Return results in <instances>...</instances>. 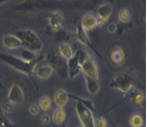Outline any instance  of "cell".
Returning <instances> with one entry per match:
<instances>
[{
  "instance_id": "20",
  "label": "cell",
  "mask_w": 147,
  "mask_h": 127,
  "mask_svg": "<svg viewBox=\"0 0 147 127\" xmlns=\"http://www.w3.org/2000/svg\"><path fill=\"white\" fill-rule=\"evenodd\" d=\"M58 51H59L60 56L67 61L68 59H70L71 57L74 55L73 49L69 44H59L58 46Z\"/></svg>"
},
{
  "instance_id": "1",
  "label": "cell",
  "mask_w": 147,
  "mask_h": 127,
  "mask_svg": "<svg viewBox=\"0 0 147 127\" xmlns=\"http://www.w3.org/2000/svg\"><path fill=\"white\" fill-rule=\"evenodd\" d=\"M76 7L75 3L59 1V0H24L17 4V12L31 13L45 10H60V9H70Z\"/></svg>"
},
{
  "instance_id": "18",
  "label": "cell",
  "mask_w": 147,
  "mask_h": 127,
  "mask_svg": "<svg viewBox=\"0 0 147 127\" xmlns=\"http://www.w3.org/2000/svg\"><path fill=\"white\" fill-rule=\"evenodd\" d=\"M85 77V83H86V89L90 94H96L100 89V80L97 78H91V77Z\"/></svg>"
},
{
  "instance_id": "2",
  "label": "cell",
  "mask_w": 147,
  "mask_h": 127,
  "mask_svg": "<svg viewBox=\"0 0 147 127\" xmlns=\"http://www.w3.org/2000/svg\"><path fill=\"white\" fill-rule=\"evenodd\" d=\"M44 56H37L36 58L32 61H24L20 57L11 55V54L0 52V60L2 63H7L9 67L13 68L18 72L26 74L28 76H32L34 73V69L37 66V63L40 59H42Z\"/></svg>"
},
{
  "instance_id": "4",
  "label": "cell",
  "mask_w": 147,
  "mask_h": 127,
  "mask_svg": "<svg viewBox=\"0 0 147 127\" xmlns=\"http://www.w3.org/2000/svg\"><path fill=\"white\" fill-rule=\"evenodd\" d=\"M134 83H136V77L134 73L130 71H127V72H122L115 75L111 80L109 86L111 89H115L123 93H127L130 89L134 88Z\"/></svg>"
},
{
  "instance_id": "31",
  "label": "cell",
  "mask_w": 147,
  "mask_h": 127,
  "mask_svg": "<svg viewBox=\"0 0 147 127\" xmlns=\"http://www.w3.org/2000/svg\"><path fill=\"white\" fill-rule=\"evenodd\" d=\"M40 122L44 125H49L51 122V117L48 113H44L41 117H40Z\"/></svg>"
},
{
  "instance_id": "33",
  "label": "cell",
  "mask_w": 147,
  "mask_h": 127,
  "mask_svg": "<svg viewBox=\"0 0 147 127\" xmlns=\"http://www.w3.org/2000/svg\"><path fill=\"white\" fill-rule=\"evenodd\" d=\"M91 60H94L93 54L90 51H85V61H91Z\"/></svg>"
},
{
  "instance_id": "3",
  "label": "cell",
  "mask_w": 147,
  "mask_h": 127,
  "mask_svg": "<svg viewBox=\"0 0 147 127\" xmlns=\"http://www.w3.org/2000/svg\"><path fill=\"white\" fill-rule=\"evenodd\" d=\"M14 34L20 39L22 47L30 50L31 52L37 54L42 50L44 48L42 40L32 30H18Z\"/></svg>"
},
{
  "instance_id": "27",
  "label": "cell",
  "mask_w": 147,
  "mask_h": 127,
  "mask_svg": "<svg viewBox=\"0 0 147 127\" xmlns=\"http://www.w3.org/2000/svg\"><path fill=\"white\" fill-rule=\"evenodd\" d=\"M36 54L33 53V52H31L30 50H28L26 48H24L22 50L20 51V58L24 61H32L36 58Z\"/></svg>"
},
{
  "instance_id": "25",
  "label": "cell",
  "mask_w": 147,
  "mask_h": 127,
  "mask_svg": "<svg viewBox=\"0 0 147 127\" xmlns=\"http://www.w3.org/2000/svg\"><path fill=\"white\" fill-rule=\"evenodd\" d=\"M117 18H119V21L122 24H127L131 18L130 11L128 9H121L119 14H117Z\"/></svg>"
},
{
  "instance_id": "7",
  "label": "cell",
  "mask_w": 147,
  "mask_h": 127,
  "mask_svg": "<svg viewBox=\"0 0 147 127\" xmlns=\"http://www.w3.org/2000/svg\"><path fill=\"white\" fill-rule=\"evenodd\" d=\"M48 63L53 69H56L61 76H64V74L66 73L67 71V68H66V63H65L64 58L61 56H59L58 54L56 53H51L48 55Z\"/></svg>"
},
{
  "instance_id": "29",
  "label": "cell",
  "mask_w": 147,
  "mask_h": 127,
  "mask_svg": "<svg viewBox=\"0 0 147 127\" xmlns=\"http://www.w3.org/2000/svg\"><path fill=\"white\" fill-rule=\"evenodd\" d=\"M74 57L77 59V63L80 65V67H82V65L85 63V51H83L82 49H78V50L74 53Z\"/></svg>"
},
{
  "instance_id": "6",
  "label": "cell",
  "mask_w": 147,
  "mask_h": 127,
  "mask_svg": "<svg viewBox=\"0 0 147 127\" xmlns=\"http://www.w3.org/2000/svg\"><path fill=\"white\" fill-rule=\"evenodd\" d=\"M7 102L13 105H19L24 101V90L18 84H13L7 91Z\"/></svg>"
},
{
  "instance_id": "8",
  "label": "cell",
  "mask_w": 147,
  "mask_h": 127,
  "mask_svg": "<svg viewBox=\"0 0 147 127\" xmlns=\"http://www.w3.org/2000/svg\"><path fill=\"white\" fill-rule=\"evenodd\" d=\"M80 72H83L84 76L91 77V78H97L100 76V72H98V66L94 60L91 61H85L82 65L80 68Z\"/></svg>"
},
{
  "instance_id": "23",
  "label": "cell",
  "mask_w": 147,
  "mask_h": 127,
  "mask_svg": "<svg viewBox=\"0 0 147 127\" xmlns=\"http://www.w3.org/2000/svg\"><path fill=\"white\" fill-rule=\"evenodd\" d=\"M38 106H39L40 110L45 111V112H47L51 109L52 107V100L50 99V97H48V95H44V97H41L38 101Z\"/></svg>"
},
{
  "instance_id": "26",
  "label": "cell",
  "mask_w": 147,
  "mask_h": 127,
  "mask_svg": "<svg viewBox=\"0 0 147 127\" xmlns=\"http://www.w3.org/2000/svg\"><path fill=\"white\" fill-rule=\"evenodd\" d=\"M131 101H132V103H134V105L142 106L144 104V102H145V95H144L143 92L137 91V92L132 93V95H131Z\"/></svg>"
},
{
  "instance_id": "15",
  "label": "cell",
  "mask_w": 147,
  "mask_h": 127,
  "mask_svg": "<svg viewBox=\"0 0 147 127\" xmlns=\"http://www.w3.org/2000/svg\"><path fill=\"white\" fill-rule=\"evenodd\" d=\"M66 68H67V74L69 78H74L80 73V65L77 63V59L74 57V55L70 59L66 61Z\"/></svg>"
},
{
  "instance_id": "22",
  "label": "cell",
  "mask_w": 147,
  "mask_h": 127,
  "mask_svg": "<svg viewBox=\"0 0 147 127\" xmlns=\"http://www.w3.org/2000/svg\"><path fill=\"white\" fill-rule=\"evenodd\" d=\"M69 97H70V99H74L76 102H80L82 105H84V106L87 108V109H89L91 112H94V111H95V107H94V104H93V102H92V101L88 100V99H85V97L72 95V94H69Z\"/></svg>"
},
{
  "instance_id": "9",
  "label": "cell",
  "mask_w": 147,
  "mask_h": 127,
  "mask_svg": "<svg viewBox=\"0 0 147 127\" xmlns=\"http://www.w3.org/2000/svg\"><path fill=\"white\" fill-rule=\"evenodd\" d=\"M2 45L4 48H7L9 50H15V49L22 47L20 39L15 34H5L2 37Z\"/></svg>"
},
{
  "instance_id": "28",
  "label": "cell",
  "mask_w": 147,
  "mask_h": 127,
  "mask_svg": "<svg viewBox=\"0 0 147 127\" xmlns=\"http://www.w3.org/2000/svg\"><path fill=\"white\" fill-rule=\"evenodd\" d=\"M93 126H94V127H108L107 120H106V119H105L104 117L94 118Z\"/></svg>"
},
{
  "instance_id": "36",
  "label": "cell",
  "mask_w": 147,
  "mask_h": 127,
  "mask_svg": "<svg viewBox=\"0 0 147 127\" xmlns=\"http://www.w3.org/2000/svg\"><path fill=\"white\" fill-rule=\"evenodd\" d=\"M7 1H9V0H0V4L4 3V2H7Z\"/></svg>"
},
{
  "instance_id": "12",
  "label": "cell",
  "mask_w": 147,
  "mask_h": 127,
  "mask_svg": "<svg viewBox=\"0 0 147 127\" xmlns=\"http://www.w3.org/2000/svg\"><path fill=\"white\" fill-rule=\"evenodd\" d=\"M70 100L69 93L64 89H58L55 91L53 97V102L56 105V108H64L68 105V102Z\"/></svg>"
},
{
  "instance_id": "5",
  "label": "cell",
  "mask_w": 147,
  "mask_h": 127,
  "mask_svg": "<svg viewBox=\"0 0 147 127\" xmlns=\"http://www.w3.org/2000/svg\"><path fill=\"white\" fill-rule=\"evenodd\" d=\"M75 113H76L80 125L83 127H94L93 126V112H91L89 109L85 107L80 102H75Z\"/></svg>"
},
{
  "instance_id": "38",
  "label": "cell",
  "mask_w": 147,
  "mask_h": 127,
  "mask_svg": "<svg viewBox=\"0 0 147 127\" xmlns=\"http://www.w3.org/2000/svg\"><path fill=\"white\" fill-rule=\"evenodd\" d=\"M76 127H83V126H82V125L80 124V125H78V126H76Z\"/></svg>"
},
{
  "instance_id": "24",
  "label": "cell",
  "mask_w": 147,
  "mask_h": 127,
  "mask_svg": "<svg viewBox=\"0 0 147 127\" xmlns=\"http://www.w3.org/2000/svg\"><path fill=\"white\" fill-rule=\"evenodd\" d=\"M55 39L60 43V44H69L70 40V35L67 31H65L64 29L56 31V35H55Z\"/></svg>"
},
{
  "instance_id": "13",
  "label": "cell",
  "mask_w": 147,
  "mask_h": 127,
  "mask_svg": "<svg viewBox=\"0 0 147 127\" xmlns=\"http://www.w3.org/2000/svg\"><path fill=\"white\" fill-rule=\"evenodd\" d=\"M80 26L84 30L86 31H92L97 27V19L96 16L91 13L85 14L82 17V21H80Z\"/></svg>"
},
{
  "instance_id": "11",
  "label": "cell",
  "mask_w": 147,
  "mask_h": 127,
  "mask_svg": "<svg viewBox=\"0 0 147 127\" xmlns=\"http://www.w3.org/2000/svg\"><path fill=\"white\" fill-rule=\"evenodd\" d=\"M49 24L55 32L63 29L64 26V16L59 11H53L49 15Z\"/></svg>"
},
{
  "instance_id": "16",
  "label": "cell",
  "mask_w": 147,
  "mask_h": 127,
  "mask_svg": "<svg viewBox=\"0 0 147 127\" xmlns=\"http://www.w3.org/2000/svg\"><path fill=\"white\" fill-rule=\"evenodd\" d=\"M54 69L51 67L49 63H45V65H40L38 67H35L34 69V74L36 75L40 80H47L52 75Z\"/></svg>"
},
{
  "instance_id": "10",
  "label": "cell",
  "mask_w": 147,
  "mask_h": 127,
  "mask_svg": "<svg viewBox=\"0 0 147 127\" xmlns=\"http://www.w3.org/2000/svg\"><path fill=\"white\" fill-rule=\"evenodd\" d=\"M75 34H76L77 40H78V41H80V43L83 45V46L87 47L88 49H91V50L93 51V52H96V50L94 49L93 45H92V43H91L90 38H89V36H88L87 32H86V31H85L83 28H82L80 24L76 26V32H75Z\"/></svg>"
},
{
  "instance_id": "35",
  "label": "cell",
  "mask_w": 147,
  "mask_h": 127,
  "mask_svg": "<svg viewBox=\"0 0 147 127\" xmlns=\"http://www.w3.org/2000/svg\"><path fill=\"white\" fill-rule=\"evenodd\" d=\"M0 127H7V124L4 123V122L2 120H0Z\"/></svg>"
},
{
  "instance_id": "34",
  "label": "cell",
  "mask_w": 147,
  "mask_h": 127,
  "mask_svg": "<svg viewBox=\"0 0 147 127\" xmlns=\"http://www.w3.org/2000/svg\"><path fill=\"white\" fill-rule=\"evenodd\" d=\"M108 32H110V33H114L115 31H117V24H110L108 26Z\"/></svg>"
},
{
  "instance_id": "32",
  "label": "cell",
  "mask_w": 147,
  "mask_h": 127,
  "mask_svg": "<svg viewBox=\"0 0 147 127\" xmlns=\"http://www.w3.org/2000/svg\"><path fill=\"white\" fill-rule=\"evenodd\" d=\"M14 110V105L11 103H7V105H4V112L7 113H12Z\"/></svg>"
},
{
  "instance_id": "19",
  "label": "cell",
  "mask_w": 147,
  "mask_h": 127,
  "mask_svg": "<svg viewBox=\"0 0 147 127\" xmlns=\"http://www.w3.org/2000/svg\"><path fill=\"white\" fill-rule=\"evenodd\" d=\"M66 118H67V114H66V111L64 110V108H56L52 112L51 121L55 125H60L66 121Z\"/></svg>"
},
{
  "instance_id": "21",
  "label": "cell",
  "mask_w": 147,
  "mask_h": 127,
  "mask_svg": "<svg viewBox=\"0 0 147 127\" xmlns=\"http://www.w3.org/2000/svg\"><path fill=\"white\" fill-rule=\"evenodd\" d=\"M128 124L130 127H143L144 126V118L139 112H134L129 117Z\"/></svg>"
},
{
  "instance_id": "30",
  "label": "cell",
  "mask_w": 147,
  "mask_h": 127,
  "mask_svg": "<svg viewBox=\"0 0 147 127\" xmlns=\"http://www.w3.org/2000/svg\"><path fill=\"white\" fill-rule=\"evenodd\" d=\"M29 112L31 116H38L40 112V108L38 106V104H32L29 107Z\"/></svg>"
},
{
  "instance_id": "14",
  "label": "cell",
  "mask_w": 147,
  "mask_h": 127,
  "mask_svg": "<svg viewBox=\"0 0 147 127\" xmlns=\"http://www.w3.org/2000/svg\"><path fill=\"white\" fill-rule=\"evenodd\" d=\"M109 57H110L111 63L119 66V65H121V63H123L125 61L126 55H125V51L123 50V48L120 47V46H115L110 51Z\"/></svg>"
},
{
  "instance_id": "37",
  "label": "cell",
  "mask_w": 147,
  "mask_h": 127,
  "mask_svg": "<svg viewBox=\"0 0 147 127\" xmlns=\"http://www.w3.org/2000/svg\"><path fill=\"white\" fill-rule=\"evenodd\" d=\"M0 89H3V86H2V83H1V80H0Z\"/></svg>"
},
{
  "instance_id": "17",
  "label": "cell",
  "mask_w": 147,
  "mask_h": 127,
  "mask_svg": "<svg viewBox=\"0 0 147 127\" xmlns=\"http://www.w3.org/2000/svg\"><path fill=\"white\" fill-rule=\"evenodd\" d=\"M111 14H112V7L109 3L100 4L96 10V17L103 20H106V21H108V19L110 18Z\"/></svg>"
}]
</instances>
